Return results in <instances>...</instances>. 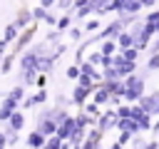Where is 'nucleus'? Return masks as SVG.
<instances>
[{
    "label": "nucleus",
    "mask_w": 159,
    "mask_h": 149,
    "mask_svg": "<svg viewBox=\"0 0 159 149\" xmlns=\"http://www.w3.org/2000/svg\"><path fill=\"white\" fill-rule=\"evenodd\" d=\"M60 149H72V144H70V142H62V144H60Z\"/></svg>",
    "instance_id": "37"
},
{
    "label": "nucleus",
    "mask_w": 159,
    "mask_h": 149,
    "mask_svg": "<svg viewBox=\"0 0 159 149\" xmlns=\"http://www.w3.org/2000/svg\"><path fill=\"white\" fill-rule=\"evenodd\" d=\"M94 124H97V129H99V132L104 134L107 129H112V127L117 124V112H104V114H99Z\"/></svg>",
    "instance_id": "4"
},
{
    "label": "nucleus",
    "mask_w": 159,
    "mask_h": 149,
    "mask_svg": "<svg viewBox=\"0 0 159 149\" xmlns=\"http://www.w3.org/2000/svg\"><path fill=\"white\" fill-rule=\"evenodd\" d=\"M60 144H62V139L55 134V137H47V142H45V147H42V149H60Z\"/></svg>",
    "instance_id": "19"
},
{
    "label": "nucleus",
    "mask_w": 159,
    "mask_h": 149,
    "mask_svg": "<svg viewBox=\"0 0 159 149\" xmlns=\"http://www.w3.org/2000/svg\"><path fill=\"white\" fill-rule=\"evenodd\" d=\"M12 22H15V27H17V30H20V32H22V30H25V27H30V25H32V10H30V7H25V5H22V7H20V10H17V17H15V20H12Z\"/></svg>",
    "instance_id": "3"
},
{
    "label": "nucleus",
    "mask_w": 159,
    "mask_h": 149,
    "mask_svg": "<svg viewBox=\"0 0 159 149\" xmlns=\"http://www.w3.org/2000/svg\"><path fill=\"white\" fill-rule=\"evenodd\" d=\"M7 45H10V42L0 37V55H7Z\"/></svg>",
    "instance_id": "32"
},
{
    "label": "nucleus",
    "mask_w": 159,
    "mask_h": 149,
    "mask_svg": "<svg viewBox=\"0 0 159 149\" xmlns=\"http://www.w3.org/2000/svg\"><path fill=\"white\" fill-rule=\"evenodd\" d=\"M55 5H57V0H40V7H45V10H50Z\"/></svg>",
    "instance_id": "31"
},
{
    "label": "nucleus",
    "mask_w": 159,
    "mask_h": 149,
    "mask_svg": "<svg viewBox=\"0 0 159 149\" xmlns=\"http://www.w3.org/2000/svg\"><path fill=\"white\" fill-rule=\"evenodd\" d=\"M0 149H7V139H5L2 132H0Z\"/></svg>",
    "instance_id": "35"
},
{
    "label": "nucleus",
    "mask_w": 159,
    "mask_h": 149,
    "mask_svg": "<svg viewBox=\"0 0 159 149\" xmlns=\"http://www.w3.org/2000/svg\"><path fill=\"white\" fill-rule=\"evenodd\" d=\"M72 2H75V0H57V5H55V7H60V10H70V7H72Z\"/></svg>",
    "instance_id": "27"
},
{
    "label": "nucleus",
    "mask_w": 159,
    "mask_h": 149,
    "mask_svg": "<svg viewBox=\"0 0 159 149\" xmlns=\"http://www.w3.org/2000/svg\"><path fill=\"white\" fill-rule=\"evenodd\" d=\"M117 47L119 50H129V47H134V37L124 30V32H119V37H117Z\"/></svg>",
    "instance_id": "13"
},
{
    "label": "nucleus",
    "mask_w": 159,
    "mask_h": 149,
    "mask_svg": "<svg viewBox=\"0 0 159 149\" xmlns=\"http://www.w3.org/2000/svg\"><path fill=\"white\" fill-rule=\"evenodd\" d=\"M25 149H27V147H25Z\"/></svg>",
    "instance_id": "40"
},
{
    "label": "nucleus",
    "mask_w": 159,
    "mask_h": 149,
    "mask_svg": "<svg viewBox=\"0 0 159 149\" xmlns=\"http://www.w3.org/2000/svg\"><path fill=\"white\" fill-rule=\"evenodd\" d=\"M70 37H72V40H82V30H80V27H72V30H70Z\"/></svg>",
    "instance_id": "29"
},
{
    "label": "nucleus",
    "mask_w": 159,
    "mask_h": 149,
    "mask_svg": "<svg viewBox=\"0 0 159 149\" xmlns=\"http://www.w3.org/2000/svg\"><path fill=\"white\" fill-rule=\"evenodd\" d=\"M84 114L94 119V117H99V107H97L94 102H89V104H84Z\"/></svg>",
    "instance_id": "22"
},
{
    "label": "nucleus",
    "mask_w": 159,
    "mask_h": 149,
    "mask_svg": "<svg viewBox=\"0 0 159 149\" xmlns=\"http://www.w3.org/2000/svg\"><path fill=\"white\" fill-rule=\"evenodd\" d=\"M7 127L10 129H15V132H22V127H25V114L17 109V112H12L10 114V119H7Z\"/></svg>",
    "instance_id": "11"
},
{
    "label": "nucleus",
    "mask_w": 159,
    "mask_h": 149,
    "mask_svg": "<svg viewBox=\"0 0 159 149\" xmlns=\"http://www.w3.org/2000/svg\"><path fill=\"white\" fill-rule=\"evenodd\" d=\"M35 65H37V52L32 50V47H27L22 55H20V70H35Z\"/></svg>",
    "instance_id": "6"
},
{
    "label": "nucleus",
    "mask_w": 159,
    "mask_h": 149,
    "mask_svg": "<svg viewBox=\"0 0 159 149\" xmlns=\"http://www.w3.org/2000/svg\"><path fill=\"white\" fill-rule=\"evenodd\" d=\"M17 35H20V30L15 27V22H10V25H5V32H2V40H7L10 45L17 40Z\"/></svg>",
    "instance_id": "14"
},
{
    "label": "nucleus",
    "mask_w": 159,
    "mask_h": 149,
    "mask_svg": "<svg viewBox=\"0 0 159 149\" xmlns=\"http://www.w3.org/2000/svg\"><path fill=\"white\" fill-rule=\"evenodd\" d=\"M17 107H20V102H15L10 97H2V102H0V122H7L10 114L17 112Z\"/></svg>",
    "instance_id": "5"
},
{
    "label": "nucleus",
    "mask_w": 159,
    "mask_h": 149,
    "mask_svg": "<svg viewBox=\"0 0 159 149\" xmlns=\"http://www.w3.org/2000/svg\"><path fill=\"white\" fill-rule=\"evenodd\" d=\"M99 52H102V55H107V57H112V55L117 52V40H102Z\"/></svg>",
    "instance_id": "15"
},
{
    "label": "nucleus",
    "mask_w": 159,
    "mask_h": 149,
    "mask_svg": "<svg viewBox=\"0 0 159 149\" xmlns=\"http://www.w3.org/2000/svg\"><path fill=\"white\" fill-rule=\"evenodd\" d=\"M72 132H75V117H67V119H62V122L57 124V137H60L62 142H67V139L72 137Z\"/></svg>",
    "instance_id": "7"
},
{
    "label": "nucleus",
    "mask_w": 159,
    "mask_h": 149,
    "mask_svg": "<svg viewBox=\"0 0 159 149\" xmlns=\"http://www.w3.org/2000/svg\"><path fill=\"white\" fill-rule=\"evenodd\" d=\"M12 62H15V55L10 52V55H5L2 57V62H0V74H7L10 70H12Z\"/></svg>",
    "instance_id": "17"
},
{
    "label": "nucleus",
    "mask_w": 159,
    "mask_h": 149,
    "mask_svg": "<svg viewBox=\"0 0 159 149\" xmlns=\"http://www.w3.org/2000/svg\"><path fill=\"white\" fill-rule=\"evenodd\" d=\"M45 22H47V25H57V17H55L52 12H47V17H45Z\"/></svg>",
    "instance_id": "33"
},
{
    "label": "nucleus",
    "mask_w": 159,
    "mask_h": 149,
    "mask_svg": "<svg viewBox=\"0 0 159 149\" xmlns=\"http://www.w3.org/2000/svg\"><path fill=\"white\" fill-rule=\"evenodd\" d=\"M45 102H47V92H45V89H37L35 94L25 97V99L20 102V107H22V109H35L37 104H45Z\"/></svg>",
    "instance_id": "2"
},
{
    "label": "nucleus",
    "mask_w": 159,
    "mask_h": 149,
    "mask_svg": "<svg viewBox=\"0 0 159 149\" xmlns=\"http://www.w3.org/2000/svg\"><path fill=\"white\" fill-rule=\"evenodd\" d=\"M70 25H72V15L67 12V15H62V17H57V25H55V30H57V32H62V30H67Z\"/></svg>",
    "instance_id": "18"
},
{
    "label": "nucleus",
    "mask_w": 159,
    "mask_h": 149,
    "mask_svg": "<svg viewBox=\"0 0 159 149\" xmlns=\"http://www.w3.org/2000/svg\"><path fill=\"white\" fill-rule=\"evenodd\" d=\"M157 32H159V22H157Z\"/></svg>",
    "instance_id": "39"
},
{
    "label": "nucleus",
    "mask_w": 159,
    "mask_h": 149,
    "mask_svg": "<svg viewBox=\"0 0 159 149\" xmlns=\"http://www.w3.org/2000/svg\"><path fill=\"white\" fill-rule=\"evenodd\" d=\"M152 55H159V35H157V40L152 42Z\"/></svg>",
    "instance_id": "34"
},
{
    "label": "nucleus",
    "mask_w": 159,
    "mask_h": 149,
    "mask_svg": "<svg viewBox=\"0 0 159 149\" xmlns=\"http://www.w3.org/2000/svg\"><path fill=\"white\" fill-rule=\"evenodd\" d=\"M32 37H35V25H30V27H25L20 35H17V40L12 42L15 47H12V55L17 57L20 52H25L27 47H30V42H32Z\"/></svg>",
    "instance_id": "1"
},
{
    "label": "nucleus",
    "mask_w": 159,
    "mask_h": 149,
    "mask_svg": "<svg viewBox=\"0 0 159 149\" xmlns=\"http://www.w3.org/2000/svg\"><path fill=\"white\" fill-rule=\"evenodd\" d=\"M35 129L42 134V137H55L57 134V124L52 119H42V122H35Z\"/></svg>",
    "instance_id": "9"
},
{
    "label": "nucleus",
    "mask_w": 159,
    "mask_h": 149,
    "mask_svg": "<svg viewBox=\"0 0 159 149\" xmlns=\"http://www.w3.org/2000/svg\"><path fill=\"white\" fill-rule=\"evenodd\" d=\"M5 97L15 99V102H22V99H25V87H22V84H15V87H12V89H10Z\"/></svg>",
    "instance_id": "16"
},
{
    "label": "nucleus",
    "mask_w": 159,
    "mask_h": 149,
    "mask_svg": "<svg viewBox=\"0 0 159 149\" xmlns=\"http://www.w3.org/2000/svg\"><path fill=\"white\" fill-rule=\"evenodd\" d=\"M154 70H159V55H152L147 60V72H154Z\"/></svg>",
    "instance_id": "23"
},
{
    "label": "nucleus",
    "mask_w": 159,
    "mask_h": 149,
    "mask_svg": "<svg viewBox=\"0 0 159 149\" xmlns=\"http://www.w3.org/2000/svg\"><path fill=\"white\" fill-rule=\"evenodd\" d=\"M139 2H142V7H152L157 0H139Z\"/></svg>",
    "instance_id": "36"
},
{
    "label": "nucleus",
    "mask_w": 159,
    "mask_h": 149,
    "mask_svg": "<svg viewBox=\"0 0 159 149\" xmlns=\"http://www.w3.org/2000/svg\"><path fill=\"white\" fill-rule=\"evenodd\" d=\"M109 99H112V94H109V92H107V87H102V82H99V87L94 89V97H92V102L99 107V104H107Z\"/></svg>",
    "instance_id": "12"
},
{
    "label": "nucleus",
    "mask_w": 159,
    "mask_h": 149,
    "mask_svg": "<svg viewBox=\"0 0 159 149\" xmlns=\"http://www.w3.org/2000/svg\"><path fill=\"white\" fill-rule=\"evenodd\" d=\"M87 62H89V65H102V52H92V55L87 57Z\"/></svg>",
    "instance_id": "26"
},
{
    "label": "nucleus",
    "mask_w": 159,
    "mask_h": 149,
    "mask_svg": "<svg viewBox=\"0 0 159 149\" xmlns=\"http://www.w3.org/2000/svg\"><path fill=\"white\" fill-rule=\"evenodd\" d=\"M132 137H134V134H129V132H122V134H119V144L124 147V144H127V142H129Z\"/></svg>",
    "instance_id": "30"
},
{
    "label": "nucleus",
    "mask_w": 159,
    "mask_h": 149,
    "mask_svg": "<svg viewBox=\"0 0 159 149\" xmlns=\"http://www.w3.org/2000/svg\"><path fill=\"white\" fill-rule=\"evenodd\" d=\"M137 52H139V50H134V47H129V50H119V55H122L124 60H129V62H137Z\"/></svg>",
    "instance_id": "20"
},
{
    "label": "nucleus",
    "mask_w": 159,
    "mask_h": 149,
    "mask_svg": "<svg viewBox=\"0 0 159 149\" xmlns=\"http://www.w3.org/2000/svg\"><path fill=\"white\" fill-rule=\"evenodd\" d=\"M144 147H147V142H144L142 137L134 134V137H132V149H144Z\"/></svg>",
    "instance_id": "25"
},
{
    "label": "nucleus",
    "mask_w": 159,
    "mask_h": 149,
    "mask_svg": "<svg viewBox=\"0 0 159 149\" xmlns=\"http://www.w3.org/2000/svg\"><path fill=\"white\" fill-rule=\"evenodd\" d=\"M84 30H87V32H94V30H99V22H97V20H89V22L84 25Z\"/></svg>",
    "instance_id": "28"
},
{
    "label": "nucleus",
    "mask_w": 159,
    "mask_h": 149,
    "mask_svg": "<svg viewBox=\"0 0 159 149\" xmlns=\"http://www.w3.org/2000/svg\"><path fill=\"white\" fill-rule=\"evenodd\" d=\"M65 77H67V79H77V77H80V65H70V67L65 70Z\"/></svg>",
    "instance_id": "21"
},
{
    "label": "nucleus",
    "mask_w": 159,
    "mask_h": 149,
    "mask_svg": "<svg viewBox=\"0 0 159 149\" xmlns=\"http://www.w3.org/2000/svg\"><path fill=\"white\" fill-rule=\"evenodd\" d=\"M45 142H47V137H42L37 129H32V132L27 134V139H25V147H27V149H42Z\"/></svg>",
    "instance_id": "8"
},
{
    "label": "nucleus",
    "mask_w": 159,
    "mask_h": 149,
    "mask_svg": "<svg viewBox=\"0 0 159 149\" xmlns=\"http://www.w3.org/2000/svg\"><path fill=\"white\" fill-rule=\"evenodd\" d=\"M89 94H92L89 89H84V87H80V84H77V87L72 89L70 102H72V104H77V107H82V104H87V97H89Z\"/></svg>",
    "instance_id": "10"
},
{
    "label": "nucleus",
    "mask_w": 159,
    "mask_h": 149,
    "mask_svg": "<svg viewBox=\"0 0 159 149\" xmlns=\"http://www.w3.org/2000/svg\"><path fill=\"white\" fill-rule=\"evenodd\" d=\"M109 149H122V144H119V142H114V144H112Z\"/></svg>",
    "instance_id": "38"
},
{
    "label": "nucleus",
    "mask_w": 159,
    "mask_h": 149,
    "mask_svg": "<svg viewBox=\"0 0 159 149\" xmlns=\"http://www.w3.org/2000/svg\"><path fill=\"white\" fill-rule=\"evenodd\" d=\"M47 12H50V10H45V7H35V10H32V20H45Z\"/></svg>",
    "instance_id": "24"
}]
</instances>
